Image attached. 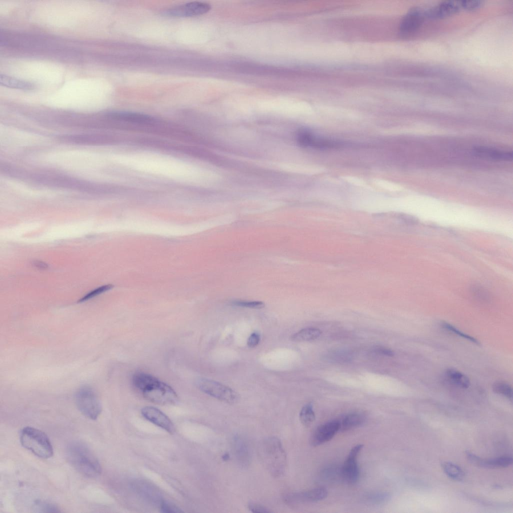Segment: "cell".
Segmentation results:
<instances>
[{"label": "cell", "instance_id": "obj_1", "mask_svg": "<svg viewBox=\"0 0 513 513\" xmlns=\"http://www.w3.org/2000/svg\"><path fill=\"white\" fill-rule=\"evenodd\" d=\"M134 386L147 400L160 405L174 404L178 401L174 390L155 377L143 372L135 373L132 378Z\"/></svg>", "mask_w": 513, "mask_h": 513}, {"label": "cell", "instance_id": "obj_2", "mask_svg": "<svg viewBox=\"0 0 513 513\" xmlns=\"http://www.w3.org/2000/svg\"><path fill=\"white\" fill-rule=\"evenodd\" d=\"M68 462L78 472L88 477H96L101 472L98 459L84 443L79 441L70 442L66 448Z\"/></svg>", "mask_w": 513, "mask_h": 513}, {"label": "cell", "instance_id": "obj_3", "mask_svg": "<svg viewBox=\"0 0 513 513\" xmlns=\"http://www.w3.org/2000/svg\"><path fill=\"white\" fill-rule=\"evenodd\" d=\"M259 453L263 464L272 476L279 477L284 473L287 458L279 438L269 437L263 440L259 445Z\"/></svg>", "mask_w": 513, "mask_h": 513}, {"label": "cell", "instance_id": "obj_4", "mask_svg": "<svg viewBox=\"0 0 513 513\" xmlns=\"http://www.w3.org/2000/svg\"><path fill=\"white\" fill-rule=\"evenodd\" d=\"M20 442L25 448L41 458L53 454V448L48 436L42 431L30 426L24 427L20 434Z\"/></svg>", "mask_w": 513, "mask_h": 513}, {"label": "cell", "instance_id": "obj_5", "mask_svg": "<svg viewBox=\"0 0 513 513\" xmlns=\"http://www.w3.org/2000/svg\"><path fill=\"white\" fill-rule=\"evenodd\" d=\"M75 402L81 413L90 419H97L101 412L102 406L100 400L90 387H82L77 391Z\"/></svg>", "mask_w": 513, "mask_h": 513}, {"label": "cell", "instance_id": "obj_6", "mask_svg": "<svg viewBox=\"0 0 513 513\" xmlns=\"http://www.w3.org/2000/svg\"><path fill=\"white\" fill-rule=\"evenodd\" d=\"M196 384L201 391L223 402L233 404L238 400V394L234 390L217 381L201 378Z\"/></svg>", "mask_w": 513, "mask_h": 513}, {"label": "cell", "instance_id": "obj_7", "mask_svg": "<svg viewBox=\"0 0 513 513\" xmlns=\"http://www.w3.org/2000/svg\"><path fill=\"white\" fill-rule=\"evenodd\" d=\"M297 141L301 146L318 149L337 148L344 144L339 141L316 136L310 131L305 129L298 132Z\"/></svg>", "mask_w": 513, "mask_h": 513}, {"label": "cell", "instance_id": "obj_8", "mask_svg": "<svg viewBox=\"0 0 513 513\" xmlns=\"http://www.w3.org/2000/svg\"><path fill=\"white\" fill-rule=\"evenodd\" d=\"M363 446L359 444L351 448L340 468L341 477L348 483H355L359 476V470L357 463V456Z\"/></svg>", "mask_w": 513, "mask_h": 513}, {"label": "cell", "instance_id": "obj_9", "mask_svg": "<svg viewBox=\"0 0 513 513\" xmlns=\"http://www.w3.org/2000/svg\"><path fill=\"white\" fill-rule=\"evenodd\" d=\"M211 8V6L208 3L192 2L170 9L166 12V14L178 17H194L207 13Z\"/></svg>", "mask_w": 513, "mask_h": 513}, {"label": "cell", "instance_id": "obj_10", "mask_svg": "<svg viewBox=\"0 0 513 513\" xmlns=\"http://www.w3.org/2000/svg\"><path fill=\"white\" fill-rule=\"evenodd\" d=\"M426 17V10L419 8L411 9L403 18L400 23V33L406 36L415 32Z\"/></svg>", "mask_w": 513, "mask_h": 513}, {"label": "cell", "instance_id": "obj_11", "mask_svg": "<svg viewBox=\"0 0 513 513\" xmlns=\"http://www.w3.org/2000/svg\"><path fill=\"white\" fill-rule=\"evenodd\" d=\"M327 491L323 487H317L307 491L289 493L284 496L288 504L318 501L325 498Z\"/></svg>", "mask_w": 513, "mask_h": 513}, {"label": "cell", "instance_id": "obj_12", "mask_svg": "<svg viewBox=\"0 0 513 513\" xmlns=\"http://www.w3.org/2000/svg\"><path fill=\"white\" fill-rule=\"evenodd\" d=\"M141 413L146 419L169 433L175 432V427L171 420L158 409L152 406H146L142 409Z\"/></svg>", "mask_w": 513, "mask_h": 513}, {"label": "cell", "instance_id": "obj_13", "mask_svg": "<svg viewBox=\"0 0 513 513\" xmlns=\"http://www.w3.org/2000/svg\"><path fill=\"white\" fill-rule=\"evenodd\" d=\"M339 421L327 422L317 427L311 439L312 444L317 446L331 440L340 429Z\"/></svg>", "mask_w": 513, "mask_h": 513}, {"label": "cell", "instance_id": "obj_14", "mask_svg": "<svg viewBox=\"0 0 513 513\" xmlns=\"http://www.w3.org/2000/svg\"><path fill=\"white\" fill-rule=\"evenodd\" d=\"M462 9H463L462 1H445L435 7L426 10V17H444L456 13Z\"/></svg>", "mask_w": 513, "mask_h": 513}, {"label": "cell", "instance_id": "obj_15", "mask_svg": "<svg viewBox=\"0 0 513 513\" xmlns=\"http://www.w3.org/2000/svg\"><path fill=\"white\" fill-rule=\"evenodd\" d=\"M232 448L238 463L243 467L248 466L250 462V454L245 441L239 436H235L233 438Z\"/></svg>", "mask_w": 513, "mask_h": 513}, {"label": "cell", "instance_id": "obj_16", "mask_svg": "<svg viewBox=\"0 0 513 513\" xmlns=\"http://www.w3.org/2000/svg\"><path fill=\"white\" fill-rule=\"evenodd\" d=\"M474 153L477 156L495 160L510 161L512 159L511 152L504 151L492 148L479 147L474 149Z\"/></svg>", "mask_w": 513, "mask_h": 513}, {"label": "cell", "instance_id": "obj_17", "mask_svg": "<svg viewBox=\"0 0 513 513\" xmlns=\"http://www.w3.org/2000/svg\"><path fill=\"white\" fill-rule=\"evenodd\" d=\"M365 421V417L358 413H352L346 415L340 422V429L348 430L359 426Z\"/></svg>", "mask_w": 513, "mask_h": 513}, {"label": "cell", "instance_id": "obj_18", "mask_svg": "<svg viewBox=\"0 0 513 513\" xmlns=\"http://www.w3.org/2000/svg\"><path fill=\"white\" fill-rule=\"evenodd\" d=\"M322 334V331L315 328H307L294 334L291 337L294 342H305L317 339Z\"/></svg>", "mask_w": 513, "mask_h": 513}, {"label": "cell", "instance_id": "obj_19", "mask_svg": "<svg viewBox=\"0 0 513 513\" xmlns=\"http://www.w3.org/2000/svg\"><path fill=\"white\" fill-rule=\"evenodd\" d=\"M110 115L111 117L115 119L133 122H148L151 121L152 120V119L148 115L132 112H113L110 113Z\"/></svg>", "mask_w": 513, "mask_h": 513}, {"label": "cell", "instance_id": "obj_20", "mask_svg": "<svg viewBox=\"0 0 513 513\" xmlns=\"http://www.w3.org/2000/svg\"><path fill=\"white\" fill-rule=\"evenodd\" d=\"M512 458L509 456H502L494 458H481L479 466L487 468H503L512 464Z\"/></svg>", "mask_w": 513, "mask_h": 513}, {"label": "cell", "instance_id": "obj_21", "mask_svg": "<svg viewBox=\"0 0 513 513\" xmlns=\"http://www.w3.org/2000/svg\"><path fill=\"white\" fill-rule=\"evenodd\" d=\"M446 375L448 379L456 385L463 388H467L470 385V381L468 378L454 369L449 368L446 370Z\"/></svg>", "mask_w": 513, "mask_h": 513}, {"label": "cell", "instance_id": "obj_22", "mask_svg": "<svg viewBox=\"0 0 513 513\" xmlns=\"http://www.w3.org/2000/svg\"><path fill=\"white\" fill-rule=\"evenodd\" d=\"M441 466L445 473L452 479L461 481L464 478V472L457 465L450 461H445Z\"/></svg>", "mask_w": 513, "mask_h": 513}, {"label": "cell", "instance_id": "obj_23", "mask_svg": "<svg viewBox=\"0 0 513 513\" xmlns=\"http://www.w3.org/2000/svg\"><path fill=\"white\" fill-rule=\"evenodd\" d=\"M0 82L2 85L16 89H30L32 87L30 83L6 75H1Z\"/></svg>", "mask_w": 513, "mask_h": 513}, {"label": "cell", "instance_id": "obj_24", "mask_svg": "<svg viewBox=\"0 0 513 513\" xmlns=\"http://www.w3.org/2000/svg\"><path fill=\"white\" fill-rule=\"evenodd\" d=\"M300 419L305 426H309L314 422L315 414L311 403H308L302 407L300 412Z\"/></svg>", "mask_w": 513, "mask_h": 513}, {"label": "cell", "instance_id": "obj_25", "mask_svg": "<svg viewBox=\"0 0 513 513\" xmlns=\"http://www.w3.org/2000/svg\"><path fill=\"white\" fill-rule=\"evenodd\" d=\"M32 509L36 512H59V508L55 504L46 501L38 500L35 502Z\"/></svg>", "mask_w": 513, "mask_h": 513}, {"label": "cell", "instance_id": "obj_26", "mask_svg": "<svg viewBox=\"0 0 513 513\" xmlns=\"http://www.w3.org/2000/svg\"><path fill=\"white\" fill-rule=\"evenodd\" d=\"M492 388L495 393L512 399V389L509 384L504 381H497L493 384Z\"/></svg>", "mask_w": 513, "mask_h": 513}, {"label": "cell", "instance_id": "obj_27", "mask_svg": "<svg viewBox=\"0 0 513 513\" xmlns=\"http://www.w3.org/2000/svg\"><path fill=\"white\" fill-rule=\"evenodd\" d=\"M390 495L386 492H375L367 494L365 497V501L369 504H379L388 501Z\"/></svg>", "mask_w": 513, "mask_h": 513}, {"label": "cell", "instance_id": "obj_28", "mask_svg": "<svg viewBox=\"0 0 513 513\" xmlns=\"http://www.w3.org/2000/svg\"><path fill=\"white\" fill-rule=\"evenodd\" d=\"M442 326L445 330L450 331L451 333H453L454 334H455L459 337H462L465 339H466L472 342L473 343L476 344L477 345L479 344L478 340H476L475 338L461 332L457 328H455L454 326H452V325L448 323L445 322H443L442 324Z\"/></svg>", "mask_w": 513, "mask_h": 513}, {"label": "cell", "instance_id": "obj_29", "mask_svg": "<svg viewBox=\"0 0 513 513\" xmlns=\"http://www.w3.org/2000/svg\"><path fill=\"white\" fill-rule=\"evenodd\" d=\"M112 287L113 286L111 285H107L99 287L83 297L78 301V302H83L89 300L91 298L97 296V295L111 289Z\"/></svg>", "mask_w": 513, "mask_h": 513}, {"label": "cell", "instance_id": "obj_30", "mask_svg": "<svg viewBox=\"0 0 513 513\" xmlns=\"http://www.w3.org/2000/svg\"><path fill=\"white\" fill-rule=\"evenodd\" d=\"M232 304L237 306L253 309H261L265 306L264 303L260 301H235Z\"/></svg>", "mask_w": 513, "mask_h": 513}, {"label": "cell", "instance_id": "obj_31", "mask_svg": "<svg viewBox=\"0 0 513 513\" xmlns=\"http://www.w3.org/2000/svg\"><path fill=\"white\" fill-rule=\"evenodd\" d=\"M161 510L163 512H181L182 510L175 505L169 501L162 500L160 503Z\"/></svg>", "mask_w": 513, "mask_h": 513}, {"label": "cell", "instance_id": "obj_32", "mask_svg": "<svg viewBox=\"0 0 513 513\" xmlns=\"http://www.w3.org/2000/svg\"><path fill=\"white\" fill-rule=\"evenodd\" d=\"M249 510L252 512H272L268 508L261 504L254 502H250L247 505Z\"/></svg>", "mask_w": 513, "mask_h": 513}, {"label": "cell", "instance_id": "obj_33", "mask_svg": "<svg viewBox=\"0 0 513 513\" xmlns=\"http://www.w3.org/2000/svg\"><path fill=\"white\" fill-rule=\"evenodd\" d=\"M482 2L480 1H462L463 9L473 10L478 8L481 5Z\"/></svg>", "mask_w": 513, "mask_h": 513}, {"label": "cell", "instance_id": "obj_34", "mask_svg": "<svg viewBox=\"0 0 513 513\" xmlns=\"http://www.w3.org/2000/svg\"><path fill=\"white\" fill-rule=\"evenodd\" d=\"M260 341V335L257 333H253L248 337L247 341V344L248 347L253 348L258 345Z\"/></svg>", "mask_w": 513, "mask_h": 513}, {"label": "cell", "instance_id": "obj_35", "mask_svg": "<svg viewBox=\"0 0 513 513\" xmlns=\"http://www.w3.org/2000/svg\"><path fill=\"white\" fill-rule=\"evenodd\" d=\"M375 351L382 355H384L387 356H393L394 355V352L390 349L383 348V347H377L375 348Z\"/></svg>", "mask_w": 513, "mask_h": 513}, {"label": "cell", "instance_id": "obj_36", "mask_svg": "<svg viewBox=\"0 0 513 513\" xmlns=\"http://www.w3.org/2000/svg\"><path fill=\"white\" fill-rule=\"evenodd\" d=\"M34 265L36 267H37V268H40V269H45V268H47L48 267V266L47 265V264H46L45 263H44L43 262H40V261L35 262L34 263Z\"/></svg>", "mask_w": 513, "mask_h": 513}, {"label": "cell", "instance_id": "obj_37", "mask_svg": "<svg viewBox=\"0 0 513 513\" xmlns=\"http://www.w3.org/2000/svg\"><path fill=\"white\" fill-rule=\"evenodd\" d=\"M229 454H227V453L224 454L222 455V459L223 460H228L229 459Z\"/></svg>", "mask_w": 513, "mask_h": 513}]
</instances>
